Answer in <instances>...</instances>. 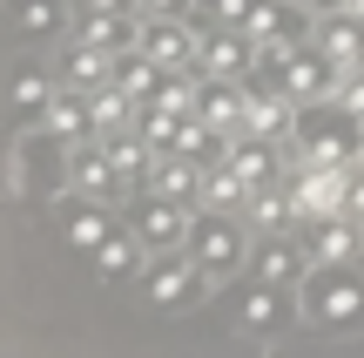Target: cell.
I'll return each instance as SVG.
<instances>
[{
  "mask_svg": "<svg viewBox=\"0 0 364 358\" xmlns=\"http://www.w3.org/2000/svg\"><path fill=\"white\" fill-rule=\"evenodd\" d=\"M129 230L149 243V257H169V251H189V230H196V203H176V196H142L129 203Z\"/></svg>",
  "mask_w": 364,
  "mask_h": 358,
  "instance_id": "4",
  "label": "cell"
},
{
  "mask_svg": "<svg viewBox=\"0 0 364 358\" xmlns=\"http://www.w3.org/2000/svg\"><path fill=\"white\" fill-rule=\"evenodd\" d=\"M7 27L27 48L61 41V34H75V0H7Z\"/></svg>",
  "mask_w": 364,
  "mask_h": 358,
  "instance_id": "10",
  "label": "cell"
},
{
  "mask_svg": "<svg viewBox=\"0 0 364 358\" xmlns=\"http://www.w3.org/2000/svg\"><path fill=\"white\" fill-rule=\"evenodd\" d=\"M317 54H324L331 68H338V75H358L364 68V21L351 7H331V14H317Z\"/></svg>",
  "mask_w": 364,
  "mask_h": 358,
  "instance_id": "9",
  "label": "cell"
},
{
  "mask_svg": "<svg viewBox=\"0 0 364 358\" xmlns=\"http://www.w3.org/2000/svg\"><path fill=\"white\" fill-rule=\"evenodd\" d=\"M135 14H142V21H196L203 0H135Z\"/></svg>",
  "mask_w": 364,
  "mask_h": 358,
  "instance_id": "25",
  "label": "cell"
},
{
  "mask_svg": "<svg viewBox=\"0 0 364 358\" xmlns=\"http://www.w3.org/2000/svg\"><path fill=\"white\" fill-rule=\"evenodd\" d=\"M142 257H149V243L135 237V230H108V243L95 251V278H102V284H122V278L142 270Z\"/></svg>",
  "mask_w": 364,
  "mask_h": 358,
  "instance_id": "19",
  "label": "cell"
},
{
  "mask_svg": "<svg viewBox=\"0 0 364 358\" xmlns=\"http://www.w3.org/2000/svg\"><path fill=\"white\" fill-rule=\"evenodd\" d=\"M41 129H54L68 149H81V142H95V108H88V88H68L61 81V95L48 102V115H41Z\"/></svg>",
  "mask_w": 364,
  "mask_h": 358,
  "instance_id": "16",
  "label": "cell"
},
{
  "mask_svg": "<svg viewBox=\"0 0 364 358\" xmlns=\"http://www.w3.org/2000/svg\"><path fill=\"white\" fill-rule=\"evenodd\" d=\"M297 318L311 332H364V257L358 264H311L304 270Z\"/></svg>",
  "mask_w": 364,
  "mask_h": 358,
  "instance_id": "1",
  "label": "cell"
},
{
  "mask_svg": "<svg viewBox=\"0 0 364 358\" xmlns=\"http://www.w3.org/2000/svg\"><path fill=\"white\" fill-rule=\"evenodd\" d=\"M189 257L209 270V284H230L236 270H243L250 243H243V223H230V210H203L189 230Z\"/></svg>",
  "mask_w": 364,
  "mask_h": 358,
  "instance_id": "5",
  "label": "cell"
},
{
  "mask_svg": "<svg viewBox=\"0 0 364 358\" xmlns=\"http://www.w3.org/2000/svg\"><path fill=\"white\" fill-rule=\"evenodd\" d=\"M304 270H311V251H304V243H284V237L270 230V243L257 251V278H270V284H297Z\"/></svg>",
  "mask_w": 364,
  "mask_h": 358,
  "instance_id": "22",
  "label": "cell"
},
{
  "mask_svg": "<svg viewBox=\"0 0 364 358\" xmlns=\"http://www.w3.org/2000/svg\"><path fill=\"white\" fill-rule=\"evenodd\" d=\"M257 0H203V27H243Z\"/></svg>",
  "mask_w": 364,
  "mask_h": 358,
  "instance_id": "26",
  "label": "cell"
},
{
  "mask_svg": "<svg viewBox=\"0 0 364 358\" xmlns=\"http://www.w3.org/2000/svg\"><path fill=\"white\" fill-rule=\"evenodd\" d=\"M108 230H115V223H108V203H102V196H81V189H68V223H61V237L75 243L81 257H95V251L108 243Z\"/></svg>",
  "mask_w": 364,
  "mask_h": 358,
  "instance_id": "17",
  "label": "cell"
},
{
  "mask_svg": "<svg viewBox=\"0 0 364 358\" xmlns=\"http://www.w3.org/2000/svg\"><path fill=\"white\" fill-rule=\"evenodd\" d=\"M88 108H95V135H122V129H135L142 122V102H135L129 88H115V81H102V88H88Z\"/></svg>",
  "mask_w": 364,
  "mask_h": 358,
  "instance_id": "18",
  "label": "cell"
},
{
  "mask_svg": "<svg viewBox=\"0 0 364 358\" xmlns=\"http://www.w3.org/2000/svg\"><path fill=\"white\" fill-rule=\"evenodd\" d=\"M311 237H304V251H311V264H358L364 257V223L351 210L338 216H317V223H304Z\"/></svg>",
  "mask_w": 364,
  "mask_h": 358,
  "instance_id": "11",
  "label": "cell"
},
{
  "mask_svg": "<svg viewBox=\"0 0 364 358\" xmlns=\"http://www.w3.org/2000/svg\"><path fill=\"white\" fill-rule=\"evenodd\" d=\"M14 189L21 196H54V189H75V149L54 129H27L21 149H14Z\"/></svg>",
  "mask_w": 364,
  "mask_h": 358,
  "instance_id": "3",
  "label": "cell"
},
{
  "mask_svg": "<svg viewBox=\"0 0 364 358\" xmlns=\"http://www.w3.org/2000/svg\"><path fill=\"white\" fill-rule=\"evenodd\" d=\"M243 203H250L243 169H236L230 156H223V162H209V176H203V210H243Z\"/></svg>",
  "mask_w": 364,
  "mask_h": 358,
  "instance_id": "24",
  "label": "cell"
},
{
  "mask_svg": "<svg viewBox=\"0 0 364 358\" xmlns=\"http://www.w3.org/2000/svg\"><path fill=\"white\" fill-rule=\"evenodd\" d=\"M75 14H135V0H75Z\"/></svg>",
  "mask_w": 364,
  "mask_h": 358,
  "instance_id": "29",
  "label": "cell"
},
{
  "mask_svg": "<svg viewBox=\"0 0 364 358\" xmlns=\"http://www.w3.org/2000/svg\"><path fill=\"white\" fill-rule=\"evenodd\" d=\"M344 210L364 223V169H358V162H351V183H344Z\"/></svg>",
  "mask_w": 364,
  "mask_h": 358,
  "instance_id": "28",
  "label": "cell"
},
{
  "mask_svg": "<svg viewBox=\"0 0 364 358\" xmlns=\"http://www.w3.org/2000/svg\"><path fill=\"white\" fill-rule=\"evenodd\" d=\"M297 7H317V14H331V7H338V0H297Z\"/></svg>",
  "mask_w": 364,
  "mask_h": 358,
  "instance_id": "30",
  "label": "cell"
},
{
  "mask_svg": "<svg viewBox=\"0 0 364 358\" xmlns=\"http://www.w3.org/2000/svg\"><path fill=\"white\" fill-rule=\"evenodd\" d=\"M54 95H61V88H54L48 68H41V61H21V75H14V108H21V122H41Z\"/></svg>",
  "mask_w": 364,
  "mask_h": 358,
  "instance_id": "23",
  "label": "cell"
},
{
  "mask_svg": "<svg viewBox=\"0 0 364 358\" xmlns=\"http://www.w3.org/2000/svg\"><path fill=\"white\" fill-rule=\"evenodd\" d=\"M338 102H344V108H351V115L364 122V68H358V75H344V81H338Z\"/></svg>",
  "mask_w": 364,
  "mask_h": 358,
  "instance_id": "27",
  "label": "cell"
},
{
  "mask_svg": "<svg viewBox=\"0 0 364 358\" xmlns=\"http://www.w3.org/2000/svg\"><path fill=\"white\" fill-rule=\"evenodd\" d=\"M344 183H351V162H338V169H324V162H297V176H290V216L297 223H317V216H338L344 210Z\"/></svg>",
  "mask_w": 364,
  "mask_h": 358,
  "instance_id": "6",
  "label": "cell"
},
{
  "mask_svg": "<svg viewBox=\"0 0 364 358\" xmlns=\"http://www.w3.org/2000/svg\"><path fill=\"white\" fill-rule=\"evenodd\" d=\"M142 48L156 54L169 75H182V68H196V54H203V34H196L189 21H142Z\"/></svg>",
  "mask_w": 364,
  "mask_h": 358,
  "instance_id": "14",
  "label": "cell"
},
{
  "mask_svg": "<svg viewBox=\"0 0 364 358\" xmlns=\"http://www.w3.org/2000/svg\"><path fill=\"white\" fill-rule=\"evenodd\" d=\"M297 115L304 108L290 102L277 81H263V88H250V115H243V135H270V142H290L297 135Z\"/></svg>",
  "mask_w": 364,
  "mask_h": 358,
  "instance_id": "12",
  "label": "cell"
},
{
  "mask_svg": "<svg viewBox=\"0 0 364 358\" xmlns=\"http://www.w3.org/2000/svg\"><path fill=\"white\" fill-rule=\"evenodd\" d=\"M203 176H209V162L182 156V149H162L142 189H156V196H176V203H196V210H203Z\"/></svg>",
  "mask_w": 364,
  "mask_h": 358,
  "instance_id": "13",
  "label": "cell"
},
{
  "mask_svg": "<svg viewBox=\"0 0 364 358\" xmlns=\"http://www.w3.org/2000/svg\"><path fill=\"white\" fill-rule=\"evenodd\" d=\"M75 189H81V196H102V203H115L122 189H129V183H122V169H115V149H108L102 135L75 149Z\"/></svg>",
  "mask_w": 364,
  "mask_h": 358,
  "instance_id": "15",
  "label": "cell"
},
{
  "mask_svg": "<svg viewBox=\"0 0 364 358\" xmlns=\"http://www.w3.org/2000/svg\"><path fill=\"white\" fill-rule=\"evenodd\" d=\"M236 318H243V332H250V338H263L277 318H284V284H270V278L243 284V298H236Z\"/></svg>",
  "mask_w": 364,
  "mask_h": 358,
  "instance_id": "20",
  "label": "cell"
},
{
  "mask_svg": "<svg viewBox=\"0 0 364 358\" xmlns=\"http://www.w3.org/2000/svg\"><path fill=\"white\" fill-rule=\"evenodd\" d=\"M358 142H364V122H358L344 102H311V108L297 115V135H290L297 162H324V169L358 162Z\"/></svg>",
  "mask_w": 364,
  "mask_h": 358,
  "instance_id": "2",
  "label": "cell"
},
{
  "mask_svg": "<svg viewBox=\"0 0 364 358\" xmlns=\"http://www.w3.org/2000/svg\"><path fill=\"white\" fill-rule=\"evenodd\" d=\"M358 169H364V142H358Z\"/></svg>",
  "mask_w": 364,
  "mask_h": 358,
  "instance_id": "31",
  "label": "cell"
},
{
  "mask_svg": "<svg viewBox=\"0 0 364 358\" xmlns=\"http://www.w3.org/2000/svg\"><path fill=\"white\" fill-rule=\"evenodd\" d=\"M209 284V270L196 264L189 251H169V257H156V264L142 270V298H149V311H182V305H196V291Z\"/></svg>",
  "mask_w": 364,
  "mask_h": 358,
  "instance_id": "7",
  "label": "cell"
},
{
  "mask_svg": "<svg viewBox=\"0 0 364 358\" xmlns=\"http://www.w3.org/2000/svg\"><path fill=\"white\" fill-rule=\"evenodd\" d=\"M68 88H102V81H115V48H95V41H75L68 48V68H61Z\"/></svg>",
  "mask_w": 364,
  "mask_h": 358,
  "instance_id": "21",
  "label": "cell"
},
{
  "mask_svg": "<svg viewBox=\"0 0 364 358\" xmlns=\"http://www.w3.org/2000/svg\"><path fill=\"white\" fill-rule=\"evenodd\" d=\"M263 61V41H250L243 27H203V54L196 75H223V81H250Z\"/></svg>",
  "mask_w": 364,
  "mask_h": 358,
  "instance_id": "8",
  "label": "cell"
}]
</instances>
